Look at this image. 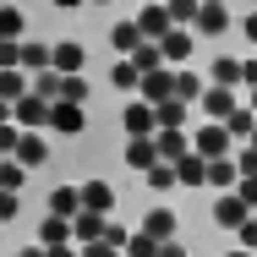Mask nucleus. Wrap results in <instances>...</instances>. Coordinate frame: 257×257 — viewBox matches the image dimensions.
Segmentation results:
<instances>
[{"instance_id": "nucleus-41", "label": "nucleus", "mask_w": 257, "mask_h": 257, "mask_svg": "<svg viewBox=\"0 0 257 257\" xmlns=\"http://www.w3.org/2000/svg\"><path fill=\"white\" fill-rule=\"evenodd\" d=\"M235 192H241V203L257 213V175H241V181H235Z\"/></svg>"}, {"instance_id": "nucleus-37", "label": "nucleus", "mask_w": 257, "mask_h": 257, "mask_svg": "<svg viewBox=\"0 0 257 257\" xmlns=\"http://www.w3.org/2000/svg\"><path fill=\"white\" fill-rule=\"evenodd\" d=\"M126 257H159V241L148 235V230H137V235L126 241Z\"/></svg>"}, {"instance_id": "nucleus-23", "label": "nucleus", "mask_w": 257, "mask_h": 257, "mask_svg": "<svg viewBox=\"0 0 257 257\" xmlns=\"http://www.w3.org/2000/svg\"><path fill=\"white\" fill-rule=\"evenodd\" d=\"M109 82H115V88H143L137 60H132V55H115V60H109Z\"/></svg>"}, {"instance_id": "nucleus-18", "label": "nucleus", "mask_w": 257, "mask_h": 257, "mask_svg": "<svg viewBox=\"0 0 257 257\" xmlns=\"http://www.w3.org/2000/svg\"><path fill=\"white\" fill-rule=\"evenodd\" d=\"M192 28H197V39H219V33L230 28V11H224V6H203Z\"/></svg>"}, {"instance_id": "nucleus-51", "label": "nucleus", "mask_w": 257, "mask_h": 257, "mask_svg": "<svg viewBox=\"0 0 257 257\" xmlns=\"http://www.w3.org/2000/svg\"><path fill=\"white\" fill-rule=\"evenodd\" d=\"M50 6H60V11H77V6H88V0H50Z\"/></svg>"}, {"instance_id": "nucleus-29", "label": "nucleus", "mask_w": 257, "mask_h": 257, "mask_svg": "<svg viewBox=\"0 0 257 257\" xmlns=\"http://www.w3.org/2000/svg\"><path fill=\"white\" fill-rule=\"evenodd\" d=\"M0 39H28V17H22V6H0Z\"/></svg>"}, {"instance_id": "nucleus-13", "label": "nucleus", "mask_w": 257, "mask_h": 257, "mask_svg": "<svg viewBox=\"0 0 257 257\" xmlns=\"http://www.w3.org/2000/svg\"><path fill=\"white\" fill-rule=\"evenodd\" d=\"M154 143H159V159H186L192 154V137H186V126H175V132H154Z\"/></svg>"}, {"instance_id": "nucleus-6", "label": "nucleus", "mask_w": 257, "mask_h": 257, "mask_svg": "<svg viewBox=\"0 0 257 257\" xmlns=\"http://www.w3.org/2000/svg\"><path fill=\"white\" fill-rule=\"evenodd\" d=\"M120 126H126L132 137H154V132H159V115H154V104H148V99L126 104V115H120Z\"/></svg>"}, {"instance_id": "nucleus-53", "label": "nucleus", "mask_w": 257, "mask_h": 257, "mask_svg": "<svg viewBox=\"0 0 257 257\" xmlns=\"http://www.w3.org/2000/svg\"><path fill=\"white\" fill-rule=\"evenodd\" d=\"M230 257H257V252H246V246H235V252H230Z\"/></svg>"}, {"instance_id": "nucleus-40", "label": "nucleus", "mask_w": 257, "mask_h": 257, "mask_svg": "<svg viewBox=\"0 0 257 257\" xmlns=\"http://www.w3.org/2000/svg\"><path fill=\"white\" fill-rule=\"evenodd\" d=\"M104 241H109L115 252H126V241H132V230H126L120 219H109V224H104Z\"/></svg>"}, {"instance_id": "nucleus-57", "label": "nucleus", "mask_w": 257, "mask_h": 257, "mask_svg": "<svg viewBox=\"0 0 257 257\" xmlns=\"http://www.w3.org/2000/svg\"><path fill=\"white\" fill-rule=\"evenodd\" d=\"M252 109H257V88H252Z\"/></svg>"}, {"instance_id": "nucleus-15", "label": "nucleus", "mask_w": 257, "mask_h": 257, "mask_svg": "<svg viewBox=\"0 0 257 257\" xmlns=\"http://www.w3.org/2000/svg\"><path fill=\"white\" fill-rule=\"evenodd\" d=\"M22 71H28V77L55 71V44H28V39H22Z\"/></svg>"}, {"instance_id": "nucleus-8", "label": "nucleus", "mask_w": 257, "mask_h": 257, "mask_svg": "<svg viewBox=\"0 0 257 257\" xmlns=\"http://www.w3.org/2000/svg\"><path fill=\"white\" fill-rule=\"evenodd\" d=\"M137 93H143L148 104H164V99H175V66H159V71H148Z\"/></svg>"}, {"instance_id": "nucleus-58", "label": "nucleus", "mask_w": 257, "mask_h": 257, "mask_svg": "<svg viewBox=\"0 0 257 257\" xmlns=\"http://www.w3.org/2000/svg\"><path fill=\"white\" fill-rule=\"evenodd\" d=\"M252 148H257V132H252Z\"/></svg>"}, {"instance_id": "nucleus-4", "label": "nucleus", "mask_w": 257, "mask_h": 257, "mask_svg": "<svg viewBox=\"0 0 257 257\" xmlns=\"http://www.w3.org/2000/svg\"><path fill=\"white\" fill-rule=\"evenodd\" d=\"M82 126H88L82 104H71V99H55V104H50V132H66V137H77Z\"/></svg>"}, {"instance_id": "nucleus-49", "label": "nucleus", "mask_w": 257, "mask_h": 257, "mask_svg": "<svg viewBox=\"0 0 257 257\" xmlns=\"http://www.w3.org/2000/svg\"><path fill=\"white\" fill-rule=\"evenodd\" d=\"M17 257H50V246H22Z\"/></svg>"}, {"instance_id": "nucleus-5", "label": "nucleus", "mask_w": 257, "mask_h": 257, "mask_svg": "<svg viewBox=\"0 0 257 257\" xmlns=\"http://www.w3.org/2000/svg\"><path fill=\"white\" fill-rule=\"evenodd\" d=\"M197 109H203V120H224L230 109H235V88H219V82H208L203 99H197Z\"/></svg>"}, {"instance_id": "nucleus-50", "label": "nucleus", "mask_w": 257, "mask_h": 257, "mask_svg": "<svg viewBox=\"0 0 257 257\" xmlns=\"http://www.w3.org/2000/svg\"><path fill=\"white\" fill-rule=\"evenodd\" d=\"M241 28H246V39H252V44H257V11H252V17H246V22H241Z\"/></svg>"}, {"instance_id": "nucleus-54", "label": "nucleus", "mask_w": 257, "mask_h": 257, "mask_svg": "<svg viewBox=\"0 0 257 257\" xmlns=\"http://www.w3.org/2000/svg\"><path fill=\"white\" fill-rule=\"evenodd\" d=\"M143 6H164V0H143Z\"/></svg>"}, {"instance_id": "nucleus-7", "label": "nucleus", "mask_w": 257, "mask_h": 257, "mask_svg": "<svg viewBox=\"0 0 257 257\" xmlns=\"http://www.w3.org/2000/svg\"><path fill=\"white\" fill-rule=\"evenodd\" d=\"M246 219H252V208L241 203V192H224V197L213 203V224H224V230H241Z\"/></svg>"}, {"instance_id": "nucleus-26", "label": "nucleus", "mask_w": 257, "mask_h": 257, "mask_svg": "<svg viewBox=\"0 0 257 257\" xmlns=\"http://www.w3.org/2000/svg\"><path fill=\"white\" fill-rule=\"evenodd\" d=\"M82 60H88V55H82L77 39H60V44H55V71H66V77H71V71H82Z\"/></svg>"}, {"instance_id": "nucleus-56", "label": "nucleus", "mask_w": 257, "mask_h": 257, "mask_svg": "<svg viewBox=\"0 0 257 257\" xmlns=\"http://www.w3.org/2000/svg\"><path fill=\"white\" fill-rule=\"evenodd\" d=\"M203 6H224V0H203Z\"/></svg>"}, {"instance_id": "nucleus-35", "label": "nucleus", "mask_w": 257, "mask_h": 257, "mask_svg": "<svg viewBox=\"0 0 257 257\" xmlns=\"http://www.w3.org/2000/svg\"><path fill=\"white\" fill-rule=\"evenodd\" d=\"M164 6H170L175 28H192V22H197V11H203V0H164Z\"/></svg>"}, {"instance_id": "nucleus-38", "label": "nucleus", "mask_w": 257, "mask_h": 257, "mask_svg": "<svg viewBox=\"0 0 257 257\" xmlns=\"http://www.w3.org/2000/svg\"><path fill=\"white\" fill-rule=\"evenodd\" d=\"M17 143H22V126H17V120H6V126H0V159L17 154Z\"/></svg>"}, {"instance_id": "nucleus-46", "label": "nucleus", "mask_w": 257, "mask_h": 257, "mask_svg": "<svg viewBox=\"0 0 257 257\" xmlns=\"http://www.w3.org/2000/svg\"><path fill=\"white\" fill-rule=\"evenodd\" d=\"M241 82H246V88H257V60H241Z\"/></svg>"}, {"instance_id": "nucleus-36", "label": "nucleus", "mask_w": 257, "mask_h": 257, "mask_svg": "<svg viewBox=\"0 0 257 257\" xmlns=\"http://www.w3.org/2000/svg\"><path fill=\"white\" fill-rule=\"evenodd\" d=\"M88 93H93V88H88V77H82V71H71V77H66V88H60V99H71V104H88Z\"/></svg>"}, {"instance_id": "nucleus-42", "label": "nucleus", "mask_w": 257, "mask_h": 257, "mask_svg": "<svg viewBox=\"0 0 257 257\" xmlns=\"http://www.w3.org/2000/svg\"><path fill=\"white\" fill-rule=\"evenodd\" d=\"M17 213H22V197H17V192H0V224L17 219Z\"/></svg>"}, {"instance_id": "nucleus-28", "label": "nucleus", "mask_w": 257, "mask_h": 257, "mask_svg": "<svg viewBox=\"0 0 257 257\" xmlns=\"http://www.w3.org/2000/svg\"><path fill=\"white\" fill-rule=\"evenodd\" d=\"M50 213H82V186H55L50 192Z\"/></svg>"}, {"instance_id": "nucleus-52", "label": "nucleus", "mask_w": 257, "mask_h": 257, "mask_svg": "<svg viewBox=\"0 0 257 257\" xmlns=\"http://www.w3.org/2000/svg\"><path fill=\"white\" fill-rule=\"evenodd\" d=\"M6 120H11V99H0V126H6Z\"/></svg>"}, {"instance_id": "nucleus-33", "label": "nucleus", "mask_w": 257, "mask_h": 257, "mask_svg": "<svg viewBox=\"0 0 257 257\" xmlns=\"http://www.w3.org/2000/svg\"><path fill=\"white\" fill-rule=\"evenodd\" d=\"M60 88H66V71H39V77H33V93H39V99H60Z\"/></svg>"}, {"instance_id": "nucleus-9", "label": "nucleus", "mask_w": 257, "mask_h": 257, "mask_svg": "<svg viewBox=\"0 0 257 257\" xmlns=\"http://www.w3.org/2000/svg\"><path fill=\"white\" fill-rule=\"evenodd\" d=\"M104 224H109V213H93V208L71 213V235H77V246H88V241H104Z\"/></svg>"}, {"instance_id": "nucleus-22", "label": "nucleus", "mask_w": 257, "mask_h": 257, "mask_svg": "<svg viewBox=\"0 0 257 257\" xmlns=\"http://www.w3.org/2000/svg\"><path fill=\"white\" fill-rule=\"evenodd\" d=\"M175 175H181V186H208V159L192 148L186 159H175Z\"/></svg>"}, {"instance_id": "nucleus-1", "label": "nucleus", "mask_w": 257, "mask_h": 257, "mask_svg": "<svg viewBox=\"0 0 257 257\" xmlns=\"http://www.w3.org/2000/svg\"><path fill=\"white\" fill-rule=\"evenodd\" d=\"M11 120H17L22 132H50V99H39V93H22V99L11 104Z\"/></svg>"}, {"instance_id": "nucleus-55", "label": "nucleus", "mask_w": 257, "mask_h": 257, "mask_svg": "<svg viewBox=\"0 0 257 257\" xmlns=\"http://www.w3.org/2000/svg\"><path fill=\"white\" fill-rule=\"evenodd\" d=\"M88 6H109V0H88Z\"/></svg>"}, {"instance_id": "nucleus-16", "label": "nucleus", "mask_w": 257, "mask_h": 257, "mask_svg": "<svg viewBox=\"0 0 257 257\" xmlns=\"http://www.w3.org/2000/svg\"><path fill=\"white\" fill-rule=\"evenodd\" d=\"M82 208L115 213V186H109V181H82Z\"/></svg>"}, {"instance_id": "nucleus-19", "label": "nucleus", "mask_w": 257, "mask_h": 257, "mask_svg": "<svg viewBox=\"0 0 257 257\" xmlns=\"http://www.w3.org/2000/svg\"><path fill=\"white\" fill-rule=\"evenodd\" d=\"M197 104H186V99H164L154 104V115H159V132H175V126H186V115H192Z\"/></svg>"}, {"instance_id": "nucleus-39", "label": "nucleus", "mask_w": 257, "mask_h": 257, "mask_svg": "<svg viewBox=\"0 0 257 257\" xmlns=\"http://www.w3.org/2000/svg\"><path fill=\"white\" fill-rule=\"evenodd\" d=\"M22 66V39H0V71Z\"/></svg>"}, {"instance_id": "nucleus-34", "label": "nucleus", "mask_w": 257, "mask_h": 257, "mask_svg": "<svg viewBox=\"0 0 257 257\" xmlns=\"http://www.w3.org/2000/svg\"><path fill=\"white\" fill-rule=\"evenodd\" d=\"M208 77H213L219 88H241V60H230V55H224V60H213V71H208Z\"/></svg>"}, {"instance_id": "nucleus-32", "label": "nucleus", "mask_w": 257, "mask_h": 257, "mask_svg": "<svg viewBox=\"0 0 257 257\" xmlns=\"http://www.w3.org/2000/svg\"><path fill=\"white\" fill-rule=\"evenodd\" d=\"M175 99H186V104H197V99H203V77H197V71H186V66H181V71H175Z\"/></svg>"}, {"instance_id": "nucleus-12", "label": "nucleus", "mask_w": 257, "mask_h": 257, "mask_svg": "<svg viewBox=\"0 0 257 257\" xmlns=\"http://www.w3.org/2000/svg\"><path fill=\"white\" fill-rule=\"evenodd\" d=\"M224 132H230L235 143H252V132H257V109H252V104H235V109L224 115Z\"/></svg>"}, {"instance_id": "nucleus-2", "label": "nucleus", "mask_w": 257, "mask_h": 257, "mask_svg": "<svg viewBox=\"0 0 257 257\" xmlns=\"http://www.w3.org/2000/svg\"><path fill=\"white\" fill-rule=\"evenodd\" d=\"M230 143H235V137L224 132V120H208L203 132L192 137V148H197L203 159H230Z\"/></svg>"}, {"instance_id": "nucleus-47", "label": "nucleus", "mask_w": 257, "mask_h": 257, "mask_svg": "<svg viewBox=\"0 0 257 257\" xmlns=\"http://www.w3.org/2000/svg\"><path fill=\"white\" fill-rule=\"evenodd\" d=\"M159 257H186V246L181 241H159Z\"/></svg>"}, {"instance_id": "nucleus-24", "label": "nucleus", "mask_w": 257, "mask_h": 257, "mask_svg": "<svg viewBox=\"0 0 257 257\" xmlns=\"http://www.w3.org/2000/svg\"><path fill=\"white\" fill-rule=\"evenodd\" d=\"M235 181H241L235 159H208V186H219V192H235Z\"/></svg>"}, {"instance_id": "nucleus-25", "label": "nucleus", "mask_w": 257, "mask_h": 257, "mask_svg": "<svg viewBox=\"0 0 257 257\" xmlns=\"http://www.w3.org/2000/svg\"><path fill=\"white\" fill-rule=\"evenodd\" d=\"M22 93H33V77L22 71V66H11V71H0V99H22Z\"/></svg>"}, {"instance_id": "nucleus-43", "label": "nucleus", "mask_w": 257, "mask_h": 257, "mask_svg": "<svg viewBox=\"0 0 257 257\" xmlns=\"http://www.w3.org/2000/svg\"><path fill=\"white\" fill-rule=\"evenodd\" d=\"M235 170H241V175H257V148H252V143L235 154Z\"/></svg>"}, {"instance_id": "nucleus-44", "label": "nucleus", "mask_w": 257, "mask_h": 257, "mask_svg": "<svg viewBox=\"0 0 257 257\" xmlns=\"http://www.w3.org/2000/svg\"><path fill=\"white\" fill-rule=\"evenodd\" d=\"M235 235H241V246H246V252H257V213L241 224V230H235Z\"/></svg>"}, {"instance_id": "nucleus-48", "label": "nucleus", "mask_w": 257, "mask_h": 257, "mask_svg": "<svg viewBox=\"0 0 257 257\" xmlns=\"http://www.w3.org/2000/svg\"><path fill=\"white\" fill-rule=\"evenodd\" d=\"M50 257H82V246H77V241H66V246H50Z\"/></svg>"}, {"instance_id": "nucleus-20", "label": "nucleus", "mask_w": 257, "mask_h": 257, "mask_svg": "<svg viewBox=\"0 0 257 257\" xmlns=\"http://www.w3.org/2000/svg\"><path fill=\"white\" fill-rule=\"evenodd\" d=\"M66 241H77V235H71V219H66V213H50V219L39 224V246H66Z\"/></svg>"}, {"instance_id": "nucleus-27", "label": "nucleus", "mask_w": 257, "mask_h": 257, "mask_svg": "<svg viewBox=\"0 0 257 257\" xmlns=\"http://www.w3.org/2000/svg\"><path fill=\"white\" fill-rule=\"evenodd\" d=\"M143 181H148V192H154V197H164L170 186H181V175H175V164H170V159H159V164L143 175Z\"/></svg>"}, {"instance_id": "nucleus-17", "label": "nucleus", "mask_w": 257, "mask_h": 257, "mask_svg": "<svg viewBox=\"0 0 257 257\" xmlns=\"http://www.w3.org/2000/svg\"><path fill=\"white\" fill-rule=\"evenodd\" d=\"M109 44H115V55H137V44H148V39H143V28L132 17V22H115L109 28Z\"/></svg>"}, {"instance_id": "nucleus-3", "label": "nucleus", "mask_w": 257, "mask_h": 257, "mask_svg": "<svg viewBox=\"0 0 257 257\" xmlns=\"http://www.w3.org/2000/svg\"><path fill=\"white\" fill-rule=\"evenodd\" d=\"M159 44H164V60H170V66L181 71V66L192 60V50H197V28H170V33H164Z\"/></svg>"}, {"instance_id": "nucleus-30", "label": "nucleus", "mask_w": 257, "mask_h": 257, "mask_svg": "<svg viewBox=\"0 0 257 257\" xmlns=\"http://www.w3.org/2000/svg\"><path fill=\"white\" fill-rule=\"evenodd\" d=\"M28 186V164L22 159H0V192H22Z\"/></svg>"}, {"instance_id": "nucleus-21", "label": "nucleus", "mask_w": 257, "mask_h": 257, "mask_svg": "<svg viewBox=\"0 0 257 257\" xmlns=\"http://www.w3.org/2000/svg\"><path fill=\"white\" fill-rule=\"evenodd\" d=\"M175 224H181V213H170V208H164V203H159L154 213L143 219V230H148L154 241H175Z\"/></svg>"}, {"instance_id": "nucleus-10", "label": "nucleus", "mask_w": 257, "mask_h": 257, "mask_svg": "<svg viewBox=\"0 0 257 257\" xmlns=\"http://www.w3.org/2000/svg\"><path fill=\"white\" fill-rule=\"evenodd\" d=\"M137 28H143V39L159 44V39L175 28V17H170V6H143V11H137Z\"/></svg>"}, {"instance_id": "nucleus-31", "label": "nucleus", "mask_w": 257, "mask_h": 257, "mask_svg": "<svg viewBox=\"0 0 257 257\" xmlns=\"http://www.w3.org/2000/svg\"><path fill=\"white\" fill-rule=\"evenodd\" d=\"M132 60H137V71H143V77H148V71H159V66H170V60H164V44H154V39H148V44H137V55H132Z\"/></svg>"}, {"instance_id": "nucleus-45", "label": "nucleus", "mask_w": 257, "mask_h": 257, "mask_svg": "<svg viewBox=\"0 0 257 257\" xmlns=\"http://www.w3.org/2000/svg\"><path fill=\"white\" fill-rule=\"evenodd\" d=\"M82 257H120V252H115L109 241H88V246H82Z\"/></svg>"}, {"instance_id": "nucleus-11", "label": "nucleus", "mask_w": 257, "mask_h": 257, "mask_svg": "<svg viewBox=\"0 0 257 257\" xmlns=\"http://www.w3.org/2000/svg\"><path fill=\"white\" fill-rule=\"evenodd\" d=\"M126 164H132L137 175H148V170L159 164V143L154 137H132V143H126Z\"/></svg>"}, {"instance_id": "nucleus-14", "label": "nucleus", "mask_w": 257, "mask_h": 257, "mask_svg": "<svg viewBox=\"0 0 257 257\" xmlns=\"http://www.w3.org/2000/svg\"><path fill=\"white\" fill-rule=\"evenodd\" d=\"M11 159H22L28 170H39L44 159H50V143H44V132H22V143H17V154Z\"/></svg>"}]
</instances>
